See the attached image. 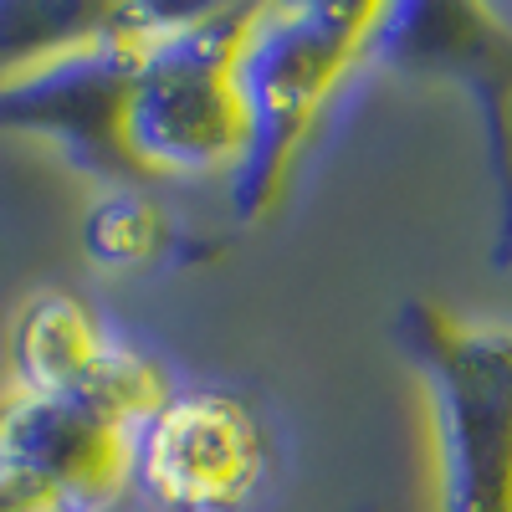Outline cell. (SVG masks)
<instances>
[{
  "mask_svg": "<svg viewBox=\"0 0 512 512\" xmlns=\"http://www.w3.org/2000/svg\"><path fill=\"white\" fill-rule=\"evenodd\" d=\"M390 6L379 0H303V6H256L246 52H241V93L251 144L231 180V210L241 226L272 221L313 134L323 128L338 93L374 57Z\"/></svg>",
  "mask_w": 512,
  "mask_h": 512,
  "instance_id": "obj_1",
  "label": "cell"
},
{
  "mask_svg": "<svg viewBox=\"0 0 512 512\" xmlns=\"http://www.w3.org/2000/svg\"><path fill=\"white\" fill-rule=\"evenodd\" d=\"M256 6H185L123 88V159L134 190L241 169L251 123L241 52Z\"/></svg>",
  "mask_w": 512,
  "mask_h": 512,
  "instance_id": "obj_2",
  "label": "cell"
},
{
  "mask_svg": "<svg viewBox=\"0 0 512 512\" xmlns=\"http://www.w3.org/2000/svg\"><path fill=\"white\" fill-rule=\"evenodd\" d=\"M390 338L431 395L441 507L512 512V323H466L415 297Z\"/></svg>",
  "mask_w": 512,
  "mask_h": 512,
  "instance_id": "obj_3",
  "label": "cell"
},
{
  "mask_svg": "<svg viewBox=\"0 0 512 512\" xmlns=\"http://www.w3.org/2000/svg\"><path fill=\"white\" fill-rule=\"evenodd\" d=\"M374 62L405 77H436L477 108L497 200L492 262L512 272V21L482 0L390 6Z\"/></svg>",
  "mask_w": 512,
  "mask_h": 512,
  "instance_id": "obj_4",
  "label": "cell"
},
{
  "mask_svg": "<svg viewBox=\"0 0 512 512\" xmlns=\"http://www.w3.org/2000/svg\"><path fill=\"white\" fill-rule=\"evenodd\" d=\"M272 466V441L256 405L236 390L195 384L139 425L134 487L159 512H236Z\"/></svg>",
  "mask_w": 512,
  "mask_h": 512,
  "instance_id": "obj_5",
  "label": "cell"
},
{
  "mask_svg": "<svg viewBox=\"0 0 512 512\" xmlns=\"http://www.w3.org/2000/svg\"><path fill=\"white\" fill-rule=\"evenodd\" d=\"M139 431L77 395H0V472L41 492L57 512H103L134 487Z\"/></svg>",
  "mask_w": 512,
  "mask_h": 512,
  "instance_id": "obj_6",
  "label": "cell"
},
{
  "mask_svg": "<svg viewBox=\"0 0 512 512\" xmlns=\"http://www.w3.org/2000/svg\"><path fill=\"white\" fill-rule=\"evenodd\" d=\"M11 369L21 390L36 395H77L123 425H139L169 400L175 384L164 379V369L128 349L123 338L108 333V323L72 292H36L31 303L16 313L11 328Z\"/></svg>",
  "mask_w": 512,
  "mask_h": 512,
  "instance_id": "obj_7",
  "label": "cell"
},
{
  "mask_svg": "<svg viewBox=\"0 0 512 512\" xmlns=\"http://www.w3.org/2000/svg\"><path fill=\"white\" fill-rule=\"evenodd\" d=\"M82 251L103 272H139V267H159V262L195 267V262L221 256L226 246L205 241V236H185L175 226V216L159 200H149L144 190H108L82 216Z\"/></svg>",
  "mask_w": 512,
  "mask_h": 512,
  "instance_id": "obj_8",
  "label": "cell"
},
{
  "mask_svg": "<svg viewBox=\"0 0 512 512\" xmlns=\"http://www.w3.org/2000/svg\"><path fill=\"white\" fill-rule=\"evenodd\" d=\"M0 512H52V502L36 497L31 487H21V482H11L6 472H0Z\"/></svg>",
  "mask_w": 512,
  "mask_h": 512,
  "instance_id": "obj_9",
  "label": "cell"
}]
</instances>
